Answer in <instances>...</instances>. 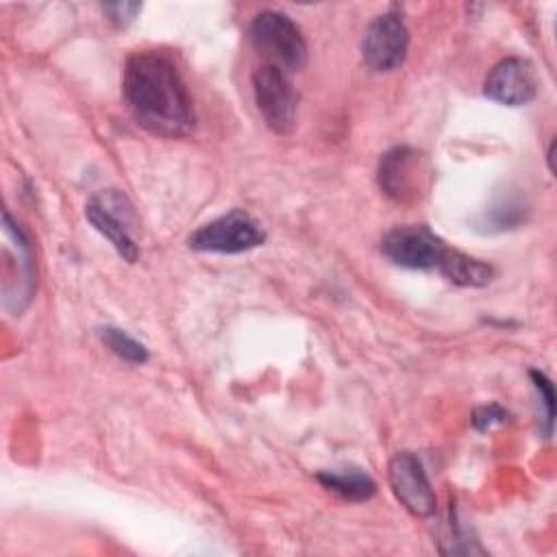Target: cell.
<instances>
[{
  "label": "cell",
  "instance_id": "obj_6",
  "mask_svg": "<svg viewBox=\"0 0 557 557\" xmlns=\"http://www.w3.org/2000/svg\"><path fill=\"white\" fill-rule=\"evenodd\" d=\"M265 242V233L259 222L244 209H231L228 213L202 224L189 235V248L198 252L239 255L248 252Z\"/></svg>",
  "mask_w": 557,
  "mask_h": 557
},
{
  "label": "cell",
  "instance_id": "obj_12",
  "mask_svg": "<svg viewBox=\"0 0 557 557\" xmlns=\"http://www.w3.org/2000/svg\"><path fill=\"white\" fill-rule=\"evenodd\" d=\"M437 270L455 285L461 287H483L492 281V265H487L481 259H474L470 255H463L459 250H446Z\"/></svg>",
  "mask_w": 557,
  "mask_h": 557
},
{
  "label": "cell",
  "instance_id": "obj_15",
  "mask_svg": "<svg viewBox=\"0 0 557 557\" xmlns=\"http://www.w3.org/2000/svg\"><path fill=\"white\" fill-rule=\"evenodd\" d=\"M100 9L115 28H128L135 22L137 13L141 11V4L139 2H104L100 4Z\"/></svg>",
  "mask_w": 557,
  "mask_h": 557
},
{
  "label": "cell",
  "instance_id": "obj_4",
  "mask_svg": "<svg viewBox=\"0 0 557 557\" xmlns=\"http://www.w3.org/2000/svg\"><path fill=\"white\" fill-rule=\"evenodd\" d=\"M85 218L124 261L135 263L139 259V246L135 242V211L122 191L102 189L94 194L85 205Z\"/></svg>",
  "mask_w": 557,
  "mask_h": 557
},
{
  "label": "cell",
  "instance_id": "obj_9",
  "mask_svg": "<svg viewBox=\"0 0 557 557\" xmlns=\"http://www.w3.org/2000/svg\"><path fill=\"white\" fill-rule=\"evenodd\" d=\"M387 479L389 487L396 496V500L413 516L429 518L435 513L437 498L429 483V476L420 463V459L409 453L400 450L389 459L387 466Z\"/></svg>",
  "mask_w": 557,
  "mask_h": 557
},
{
  "label": "cell",
  "instance_id": "obj_16",
  "mask_svg": "<svg viewBox=\"0 0 557 557\" xmlns=\"http://www.w3.org/2000/svg\"><path fill=\"white\" fill-rule=\"evenodd\" d=\"M505 420H507V411L500 405H496V403L476 407L474 413H472V424H474L476 431H487L494 424H503Z\"/></svg>",
  "mask_w": 557,
  "mask_h": 557
},
{
  "label": "cell",
  "instance_id": "obj_11",
  "mask_svg": "<svg viewBox=\"0 0 557 557\" xmlns=\"http://www.w3.org/2000/svg\"><path fill=\"white\" fill-rule=\"evenodd\" d=\"M315 479L322 483V487H326L329 492H333L335 496L348 503H363L372 498L376 492L374 479L361 468L322 470L315 474Z\"/></svg>",
  "mask_w": 557,
  "mask_h": 557
},
{
  "label": "cell",
  "instance_id": "obj_2",
  "mask_svg": "<svg viewBox=\"0 0 557 557\" xmlns=\"http://www.w3.org/2000/svg\"><path fill=\"white\" fill-rule=\"evenodd\" d=\"M250 44L263 57V63L276 65L283 72H298L307 63V41L296 22L281 13L265 9L255 15L250 24Z\"/></svg>",
  "mask_w": 557,
  "mask_h": 557
},
{
  "label": "cell",
  "instance_id": "obj_7",
  "mask_svg": "<svg viewBox=\"0 0 557 557\" xmlns=\"http://www.w3.org/2000/svg\"><path fill=\"white\" fill-rule=\"evenodd\" d=\"M446 250V244L422 224L396 226L381 239L383 257L407 270H433Z\"/></svg>",
  "mask_w": 557,
  "mask_h": 557
},
{
  "label": "cell",
  "instance_id": "obj_8",
  "mask_svg": "<svg viewBox=\"0 0 557 557\" xmlns=\"http://www.w3.org/2000/svg\"><path fill=\"white\" fill-rule=\"evenodd\" d=\"M409 50V30L400 15L383 13L374 17L361 37V59L372 72L398 70Z\"/></svg>",
  "mask_w": 557,
  "mask_h": 557
},
{
  "label": "cell",
  "instance_id": "obj_10",
  "mask_svg": "<svg viewBox=\"0 0 557 557\" xmlns=\"http://www.w3.org/2000/svg\"><path fill=\"white\" fill-rule=\"evenodd\" d=\"M540 78L529 59L507 57L498 61L483 81V94L507 107H522L537 96Z\"/></svg>",
  "mask_w": 557,
  "mask_h": 557
},
{
  "label": "cell",
  "instance_id": "obj_1",
  "mask_svg": "<svg viewBox=\"0 0 557 557\" xmlns=\"http://www.w3.org/2000/svg\"><path fill=\"white\" fill-rule=\"evenodd\" d=\"M122 98L133 120L159 137L194 131V102L176 63L159 50L133 52L122 72Z\"/></svg>",
  "mask_w": 557,
  "mask_h": 557
},
{
  "label": "cell",
  "instance_id": "obj_3",
  "mask_svg": "<svg viewBox=\"0 0 557 557\" xmlns=\"http://www.w3.org/2000/svg\"><path fill=\"white\" fill-rule=\"evenodd\" d=\"M376 178L387 198L398 205H413L426 196L433 170L420 150L411 146H396L381 154Z\"/></svg>",
  "mask_w": 557,
  "mask_h": 557
},
{
  "label": "cell",
  "instance_id": "obj_5",
  "mask_svg": "<svg viewBox=\"0 0 557 557\" xmlns=\"http://www.w3.org/2000/svg\"><path fill=\"white\" fill-rule=\"evenodd\" d=\"M252 94L265 126L276 135H289L296 128L298 94L289 74L276 65L261 63L252 72Z\"/></svg>",
  "mask_w": 557,
  "mask_h": 557
},
{
  "label": "cell",
  "instance_id": "obj_13",
  "mask_svg": "<svg viewBox=\"0 0 557 557\" xmlns=\"http://www.w3.org/2000/svg\"><path fill=\"white\" fill-rule=\"evenodd\" d=\"M100 339L117 359L126 363H146L150 357L148 348L141 342H137L133 335H128L117 326H102Z\"/></svg>",
  "mask_w": 557,
  "mask_h": 557
},
{
  "label": "cell",
  "instance_id": "obj_14",
  "mask_svg": "<svg viewBox=\"0 0 557 557\" xmlns=\"http://www.w3.org/2000/svg\"><path fill=\"white\" fill-rule=\"evenodd\" d=\"M529 376H531V383H533L535 394H537V407H542V413H540L542 435L550 437L553 422H555V392H553V383L540 370H531Z\"/></svg>",
  "mask_w": 557,
  "mask_h": 557
}]
</instances>
